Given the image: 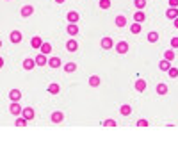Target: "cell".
<instances>
[{"label": "cell", "mask_w": 178, "mask_h": 148, "mask_svg": "<svg viewBox=\"0 0 178 148\" xmlns=\"http://www.w3.org/2000/svg\"><path fill=\"white\" fill-rule=\"evenodd\" d=\"M62 118H64V116H62V113H59V111L52 114V121H53V123H61V121H62Z\"/></svg>", "instance_id": "20"}, {"label": "cell", "mask_w": 178, "mask_h": 148, "mask_svg": "<svg viewBox=\"0 0 178 148\" xmlns=\"http://www.w3.org/2000/svg\"><path fill=\"white\" fill-rule=\"evenodd\" d=\"M89 86H91V88H96V86H100V79H98L96 75H91V77H89Z\"/></svg>", "instance_id": "19"}, {"label": "cell", "mask_w": 178, "mask_h": 148, "mask_svg": "<svg viewBox=\"0 0 178 148\" xmlns=\"http://www.w3.org/2000/svg\"><path fill=\"white\" fill-rule=\"evenodd\" d=\"M157 39H159V34H157V32H153V30H152V32H150V34H148V41H150V43H155V41H157Z\"/></svg>", "instance_id": "28"}, {"label": "cell", "mask_w": 178, "mask_h": 148, "mask_svg": "<svg viewBox=\"0 0 178 148\" xmlns=\"http://www.w3.org/2000/svg\"><path fill=\"white\" fill-rule=\"evenodd\" d=\"M30 45H32V48H41V46H43V41H41V38L36 36V38L30 39Z\"/></svg>", "instance_id": "10"}, {"label": "cell", "mask_w": 178, "mask_h": 148, "mask_svg": "<svg viewBox=\"0 0 178 148\" xmlns=\"http://www.w3.org/2000/svg\"><path fill=\"white\" fill-rule=\"evenodd\" d=\"M32 13H34V7H32V5H23V7H21V16L27 18V16H30Z\"/></svg>", "instance_id": "8"}, {"label": "cell", "mask_w": 178, "mask_h": 148, "mask_svg": "<svg viewBox=\"0 0 178 148\" xmlns=\"http://www.w3.org/2000/svg\"><path fill=\"white\" fill-rule=\"evenodd\" d=\"M116 52H118V54H127V52H128V43H127V41H119V43L116 45Z\"/></svg>", "instance_id": "2"}, {"label": "cell", "mask_w": 178, "mask_h": 148, "mask_svg": "<svg viewBox=\"0 0 178 148\" xmlns=\"http://www.w3.org/2000/svg\"><path fill=\"white\" fill-rule=\"evenodd\" d=\"M9 38H11V43H20L21 41V32L20 30H12Z\"/></svg>", "instance_id": "4"}, {"label": "cell", "mask_w": 178, "mask_h": 148, "mask_svg": "<svg viewBox=\"0 0 178 148\" xmlns=\"http://www.w3.org/2000/svg\"><path fill=\"white\" fill-rule=\"evenodd\" d=\"M164 59H168V61H173V59H175V52H173V50H166V54H164Z\"/></svg>", "instance_id": "29"}, {"label": "cell", "mask_w": 178, "mask_h": 148, "mask_svg": "<svg viewBox=\"0 0 178 148\" xmlns=\"http://www.w3.org/2000/svg\"><path fill=\"white\" fill-rule=\"evenodd\" d=\"M114 46V41L111 39V38H103L102 39V48H105V50H111Z\"/></svg>", "instance_id": "5"}, {"label": "cell", "mask_w": 178, "mask_h": 148, "mask_svg": "<svg viewBox=\"0 0 178 148\" xmlns=\"http://www.w3.org/2000/svg\"><path fill=\"white\" fill-rule=\"evenodd\" d=\"M134 20H136V21H139V23L146 20V16H144V13H143V9H139V11H137V13L134 14Z\"/></svg>", "instance_id": "14"}, {"label": "cell", "mask_w": 178, "mask_h": 148, "mask_svg": "<svg viewBox=\"0 0 178 148\" xmlns=\"http://www.w3.org/2000/svg\"><path fill=\"white\" fill-rule=\"evenodd\" d=\"M136 89H137V91H144V89H146V82H144L143 79H139V80L136 82Z\"/></svg>", "instance_id": "22"}, {"label": "cell", "mask_w": 178, "mask_h": 148, "mask_svg": "<svg viewBox=\"0 0 178 148\" xmlns=\"http://www.w3.org/2000/svg\"><path fill=\"white\" fill-rule=\"evenodd\" d=\"M48 64H50L52 68H59V66H61V59H59V57H52V59H48Z\"/></svg>", "instance_id": "18"}, {"label": "cell", "mask_w": 178, "mask_h": 148, "mask_svg": "<svg viewBox=\"0 0 178 148\" xmlns=\"http://www.w3.org/2000/svg\"><path fill=\"white\" fill-rule=\"evenodd\" d=\"M103 125L105 127H116V121L114 120H107V121H103Z\"/></svg>", "instance_id": "34"}, {"label": "cell", "mask_w": 178, "mask_h": 148, "mask_svg": "<svg viewBox=\"0 0 178 148\" xmlns=\"http://www.w3.org/2000/svg\"><path fill=\"white\" fill-rule=\"evenodd\" d=\"M137 127H148V121H146V120H139V121H137Z\"/></svg>", "instance_id": "35"}, {"label": "cell", "mask_w": 178, "mask_h": 148, "mask_svg": "<svg viewBox=\"0 0 178 148\" xmlns=\"http://www.w3.org/2000/svg\"><path fill=\"white\" fill-rule=\"evenodd\" d=\"M159 68H160L162 71H168V70L171 68V61H168V59H162V61L159 63Z\"/></svg>", "instance_id": "9"}, {"label": "cell", "mask_w": 178, "mask_h": 148, "mask_svg": "<svg viewBox=\"0 0 178 148\" xmlns=\"http://www.w3.org/2000/svg\"><path fill=\"white\" fill-rule=\"evenodd\" d=\"M36 64H37V66H45V64H48L46 54H39V55L36 57Z\"/></svg>", "instance_id": "6"}, {"label": "cell", "mask_w": 178, "mask_h": 148, "mask_svg": "<svg viewBox=\"0 0 178 148\" xmlns=\"http://www.w3.org/2000/svg\"><path fill=\"white\" fill-rule=\"evenodd\" d=\"M119 113H121L123 116H128V114L132 113V107H130V105H121V109H119Z\"/></svg>", "instance_id": "25"}, {"label": "cell", "mask_w": 178, "mask_h": 148, "mask_svg": "<svg viewBox=\"0 0 178 148\" xmlns=\"http://www.w3.org/2000/svg\"><path fill=\"white\" fill-rule=\"evenodd\" d=\"M34 66H36V59H25L23 61V68L25 70H32Z\"/></svg>", "instance_id": "11"}, {"label": "cell", "mask_w": 178, "mask_h": 148, "mask_svg": "<svg viewBox=\"0 0 178 148\" xmlns=\"http://www.w3.org/2000/svg\"><path fill=\"white\" fill-rule=\"evenodd\" d=\"M157 93L159 95H168V86L166 84H159L157 86Z\"/></svg>", "instance_id": "24"}, {"label": "cell", "mask_w": 178, "mask_h": 148, "mask_svg": "<svg viewBox=\"0 0 178 148\" xmlns=\"http://www.w3.org/2000/svg\"><path fill=\"white\" fill-rule=\"evenodd\" d=\"M130 32H132V34H139V32H141V23H139V21H136V23L130 27Z\"/></svg>", "instance_id": "23"}, {"label": "cell", "mask_w": 178, "mask_h": 148, "mask_svg": "<svg viewBox=\"0 0 178 148\" xmlns=\"http://www.w3.org/2000/svg\"><path fill=\"white\" fill-rule=\"evenodd\" d=\"M169 5L171 7H178V0H169Z\"/></svg>", "instance_id": "37"}, {"label": "cell", "mask_w": 178, "mask_h": 148, "mask_svg": "<svg viewBox=\"0 0 178 148\" xmlns=\"http://www.w3.org/2000/svg\"><path fill=\"white\" fill-rule=\"evenodd\" d=\"M168 73H169V77H171V79H177V77H178V70H177V68H169V70H168Z\"/></svg>", "instance_id": "31"}, {"label": "cell", "mask_w": 178, "mask_h": 148, "mask_svg": "<svg viewBox=\"0 0 178 148\" xmlns=\"http://www.w3.org/2000/svg\"><path fill=\"white\" fill-rule=\"evenodd\" d=\"M77 32H78V27H77L75 23H70V25H68V34H70V36H75Z\"/></svg>", "instance_id": "21"}, {"label": "cell", "mask_w": 178, "mask_h": 148, "mask_svg": "<svg viewBox=\"0 0 178 148\" xmlns=\"http://www.w3.org/2000/svg\"><path fill=\"white\" fill-rule=\"evenodd\" d=\"M134 4H136V7H137V9H144L146 0H134Z\"/></svg>", "instance_id": "30"}, {"label": "cell", "mask_w": 178, "mask_h": 148, "mask_svg": "<svg viewBox=\"0 0 178 148\" xmlns=\"http://www.w3.org/2000/svg\"><path fill=\"white\" fill-rule=\"evenodd\" d=\"M9 109H11V114H12V116H18V114H21V113H23V109H21V105H20L18 102H12Z\"/></svg>", "instance_id": "1"}, {"label": "cell", "mask_w": 178, "mask_h": 148, "mask_svg": "<svg viewBox=\"0 0 178 148\" xmlns=\"http://www.w3.org/2000/svg\"><path fill=\"white\" fill-rule=\"evenodd\" d=\"M68 21H70V23H77V21H78V13H75V11L68 13Z\"/></svg>", "instance_id": "13"}, {"label": "cell", "mask_w": 178, "mask_h": 148, "mask_svg": "<svg viewBox=\"0 0 178 148\" xmlns=\"http://www.w3.org/2000/svg\"><path fill=\"white\" fill-rule=\"evenodd\" d=\"M100 7L102 9H109L111 7V0H100Z\"/></svg>", "instance_id": "32"}, {"label": "cell", "mask_w": 178, "mask_h": 148, "mask_svg": "<svg viewBox=\"0 0 178 148\" xmlns=\"http://www.w3.org/2000/svg\"><path fill=\"white\" fill-rule=\"evenodd\" d=\"M166 16H168L169 20L178 18V9H177V7H169V9H168V13H166Z\"/></svg>", "instance_id": "7"}, {"label": "cell", "mask_w": 178, "mask_h": 148, "mask_svg": "<svg viewBox=\"0 0 178 148\" xmlns=\"http://www.w3.org/2000/svg\"><path fill=\"white\" fill-rule=\"evenodd\" d=\"M25 123H27V118H25V116H23V118H18V120H16V127H23Z\"/></svg>", "instance_id": "33"}, {"label": "cell", "mask_w": 178, "mask_h": 148, "mask_svg": "<svg viewBox=\"0 0 178 148\" xmlns=\"http://www.w3.org/2000/svg\"><path fill=\"white\" fill-rule=\"evenodd\" d=\"M116 25H118V27H125V25H127V18H125L123 14L116 16Z\"/></svg>", "instance_id": "17"}, {"label": "cell", "mask_w": 178, "mask_h": 148, "mask_svg": "<svg viewBox=\"0 0 178 148\" xmlns=\"http://www.w3.org/2000/svg\"><path fill=\"white\" fill-rule=\"evenodd\" d=\"M21 114H23L27 120H32V118H34V109H32V107H25Z\"/></svg>", "instance_id": "12"}, {"label": "cell", "mask_w": 178, "mask_h": 148, "mask_svg": "<svg viewBox=\"0 0 178 148\" xmlns=\"http://www.w3.org/2000/svg\"><path fill=\"white\" fill-rule=\"evenodd\" d=\"M175 27L178 29V18H175Z\"/></svg>", "instance_id": "38"}, {"label": "cell", "mask_w": 178, "mask_h": 148, "mask_svg": "<svg viewBox=\"0 0 178 148\" xmlns=\"http://www.w3.org/2000/svg\"><path fill=\"white\" fill-rule=\"evenodd\" d=\"M66 48H68L70 52H75V50L78 48V45H77V41H75V39H70V41L66 43Z\"/></svg>", "instance_id": "15"}, {"label": "cell", "mask_w": 178, "mask_h": 148, "mask_svg": "<svg viewBox=\"0 0 178 148\" xmlns=\"http://www.w3.org/2000/svg\"><path fill=\"white\" fill-rule=\"evenodd\" d=\"M55 2H57V4H62V2H64V0H55Z\"/></svg>", "instance_id": "39"}, {"label": "cell", "mask_w": 178, "mask_h": 148, "mask_svg": "<svg viewBox=\"0 0 178 148\" xmlns=\"http://www.w3.org/2000/svg\"><path fill=\"white\" fill-rule=\"evenodd\" d=\"M52 52V45L50 43H43V46H41V54H50Z\"/></svg>", "instance_id": "26"}, {"label": "cell", "mask_w": 178, "mask_h": 148, "mask_svg": "<svg viewBox=\"0 0 178 148\" xmlns=\"http://www.w3.org/2000/svg\"><path fill=\"white\" fill-rule=\"evenodd\" d=\"M171 46H173V48H178V38H173V39H171Z\"/></svg>", "instance_id": "36"}, {"label": "cell", "mask_w": 178, "mask_h": 148, "mask_svg": "<svg viewBox=\"0 0 178 148\" xmlns=\"http://www.w3.org/2000/svg\"><path fill=\"white\" fill-rule=\"evenodd\" d=\"M20 98H21V91L20 89H11L9 91V100L11 102H18Z\"/></svg>", "instance_id": "3"}, {"label": "cell", "mask_w": 178, "mask_h": 148, "mask_svg": "<svg viewBox=\"0 0 178 148\" xmlns=\"http://www.w3.org/2000/svg\"><path fill=\"white\" fill-rule=\"evenodd\" d=\"M75 70H77V64H75V63H66V64H64V71H66V73H73Z\"/></svg>", "instance_id": "16"}, {"label": "cell", "mask_w": 178, "mask_h": 148, "mask_svg": "<svg viewBox=\"0 0 178 148\" xmlns=\"http://www.w3.org/2000/svg\"><path fill=\"white\" fill-rule=\"evenodd\" d=\"M48 93L57 95V93H59V84H50V86H48Z\"/></svg>", "instance_id": "27"}]
</instances>
